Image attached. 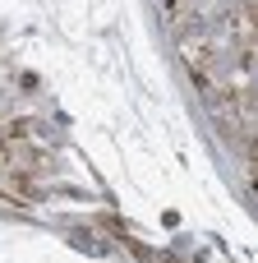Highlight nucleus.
I'll return each instance as SVG.
<instances>
[{
    "instance_id": "f257e3e1",
    "label": "nucleus",
    "mask_w": 258,
    "mask_h": 263,
    "mask_svg": "<svg viewBox=\"0 0 258 263\" xmlns=\"http://www.w3.org/2000/svg\"><path fill=\"white\" fill-rule=\"evenodd\" d=\"M180 55H185V65L194 69V79H199V83L217 74V51H212V42H208V37H180Z\"/></svg>"
}]
</instances>
